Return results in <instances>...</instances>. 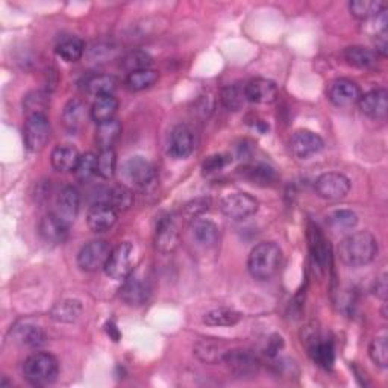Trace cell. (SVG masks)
I'll return each mask as SVG.
<instances>
[{"instance_id": "obj_41", "label": "cell", "mask_w": 388, "mask_h": 388, "mask_svg": "<svg viewBox=\"0 0 388 388\" xmlns=\"http://www.w3.org/2000/svg\"><path fill=\"white\" fill-rule=\"evenodd\" d=\"M150 65H152V57L148 52H143V50L131 52L123 60H121V67H123L128 73L150 69Z\"/></svg>"}, {"instance_id": "obj_4", "label": "cell", "mask_w": 388, "mask_h": 388, "mask_svg": "<svg viewBox=\"0 0 388 388\" xmlns=\"http://www.w3.org/2000/svg\"><path fill=\"white\" fill-rule=\"evenodd\" d=\"M121 179L128 187L148 190L158 179L157 169L153 164L143 157H131L121 164Z\"/></svg>"}, {"instance_id": "obj_12", "label": "cell", "mask_w": 388, "mask_h": 388, "mask_svg": "<svg viewBox=\"0 0 388 388\" xmlns=\"http://www.w3.org/2000/svg\"><path fill=\"white\" fill-rule=\"evenodd\" d=\"M223 362L237 378H253L260 372V360L249 350H229Z\"/></svg>"}, {"instance_id": "obj_1", "label": "cell", "mask_w": 388, "mask_h": 388, "mask_svg": "<svg viewBox=\"0 0 388 388\" xmlns=\"http://www.w3.org/2000/svg\"><path fill=\"white\" fill-rule=\"evenodd\" d=\"M378 255V241L367 231L353 232L340 243L338 257L349 267H362Z\"/></svg>"}, {"instance_id": "obj_34", "label": "cell", "mask_w": 388, "mask_h": 388, "mask_svg": "<svg viewBox=\"0 0 388 388\" xmlns=\"http://www.w3.org/2000/svg\"><path fill=\"white\" fill-rule=\"evenodd\" d=\"M243 318V314L229 308H217L205 314L204 321L208 326H234Z\"/></svg>"}, {"instance_id": "obj_27", "label": "cell", "mask_w": 388, "mask_h": 388, "mask_svg": "<svg viewBox=\"0 0 388 388\" xmlns=\"http://www.w3.org/2000/svg\"><path fill=\"white\" fill-rule=\"evenodd\" d=\"M308 241H309V250H311L313 253L314 261L320 265L321 269H325L329 261V246L325 235L321 234V231L317 226H309Z\"/></svg>"}, {"instance_id": "obj_22", "label": "cell", "mask_w": 388, "mask_h": 388, "mask_svg": "<svg viewBox=\"0 0 388 388\" xmlns=\"http://www.w3.org/2000/svg\"><path fill=\"white\" fill-rule=\"evenodd\" d=\"M308 350L311 355L313 361L323 369H331L336 362V350L331 341H321V338L316 334L311 337H306Z\"/></svg>"}, {"instance_id": "obj_45", "label": "cell", "mask_w": 388, "mask_h": 388, "mask_svg": "<svg viewBox=\"0 0 388 388\" xmlns=\"http://www.w3.org/2000/svg\"><path fill=\"white\" fill-rule=\"evenodd\" d=\"M209 206H211V199L209 197H197L194 201H190L184 205L182 216L185 220H197L202 214H205Z\"/></svg>"}, {"instance_id": "obj_6", "label": "cell", "mask_w": 388, "mask_h": 388, "mask_svg": "<svg viewBox=\"0 0 388 388\" xmlns=\"http://www.w3.org/2000/svg\"><path fill=\"white\" fill-rule=\"evenodd\" d=\"M23 138L31 152H40L50 140V123L46 114L28 116L23 128Z\"/></svg>"}, {"instance_id": "obj_40", "label": "cell", "mask_w": 388, "mask_h": 388, "mask_svg": "<svg viewBox=\"0 0 388 388\" xmlns=\"http://www.w3.org/2000/svg\"><path fill=\"white\" fill-rule=\"evenodd\" d=\"M117 170V155L114 149L101 150L97 155V174L104 179H111Z\"/></svg>"}, {"instance_id": "obj_2", "label": "cell", "mask_w": 388, "mask_h": 388, "mask_svg": "<svg viewBox=\"0 0 388 388\" xmlns=\"http://www.w3.org/2000/svg\"><path fill=\"white\" fill-rule=\"evenodd\" d=\"M282 264V250L272 241L260 243L249 255L248 269L255 279L267 281L279 272Z\"/></svg>"}, {"instance_id": "obj_25", "label": "cell", "mask_w": 388, "mask_h": 388, "mask_svg": "<svg viewBox=\"0 0 388 388\" xmlns=\"http://www.w3.org/2000/svg\"><path fill=\"white\" fill-rule=\"evenodd\" d=\"M84 306L76 299H64L50 309V317L58 323H73L81 317Z\"/></svg>"}, {"instance_id": "obj_31", "label": "cell", "mask_w": 388, "mask_h": 388, "mask_svg": "<svg viewBox=\"0 0 388 388\" xmlns=\"http://www.w3.org/2000/svg\"><path fill=\"white\" fill-rule=\"evenodd\" d=\"M85 109H87L85 105L81 101H77V99L69 101L67 105L64 106V111H62L64 126L67 128L69 131H72V132L79 131L84 126L85 118H87Z\"/></svg>"}, {"instance_id": "obj_32", "label": "cell", "mask_w": 388, "mask_h": 388, "mask_svg": "<svg viewBox=\"0 0 388 388\" xmlns=\"http://www.w3.org/2000/svg\"><path fill=\"white\" fill-rule=\"evenodd\" d=\"M345 60L357 69H372L378 62V55L362 46H350L345 50Z\"/></svg>"}, {"instance_id": "obj_20", "label": "cell", "mask_w": 388, "mask_h": 388, "mask_svg": "<svg viewBox=\"0 0 388 388\" xmlns=\"http://www.w3.org/2000/svg\"><path fill=\"white\" fill-rule=\"evenodd\" d=\"M194 149V140L192 131L184 125L176 126L169 140V155L173 160H185Z\"/></svg>"}, {"instance_id": "obj_36", "label": "cell", "mask_w": 388, "mask_h": 388, "mask_svg": "<svg viewBox=\"0 0 388 388\" xmlns=\"http://www.w3.org/2000/svg\"><path fill=\"white\" fill-rule=\"evenodd\" d=\"M349 9L355 18L369 20L384 11L385 5L382 2H375V0H353L349 4Z\"/></svg>"}, {"instance_id": "obj_28", "label": "cell", "mask_w": 388, "mask_h": 388, "mask_svg": "<svg viewBox=\"0 0 388 388\" xmlns=\"http://www.w3.org/2000/svg\"><path fill=\"white\" fill-rule=\"evenodd\" d=\"M117 109H118V101L114 96L99 97L96 99L90 109V117L96 121L97 125H101V123H105V121L114 120Z\"/></svg>"}, {"instance_id": "obj_16", "label": "cell", "mask_w": 388, "mask_h": 388, "mask_svg": "<svg viewBox=\"0 0 388 388\" xmlns=\"http://www.w3.org/2000/svg\"><path fill=\"white\" fill-rule=\"evenodd\" d=\"M69 226L64 220H61L57 214L52 213L44 216L40 221L38 234L41 240L48 245H62V243L69 237Z\"/></svg>"}, {"instance_id": "obj_29", "label": "cell", "mask_w": 388, "mask_h": 388, "mask_svg": "<svg viewBox=\"0 0 388 388\" xmlns=\"http://www.w3.org/2000/svg\"><path fill=\"white\" fill-rule=\"evenodd\" d=\"M13 337L18 345L28 346V348H38L44 345V341H46V334H44V331L41 328L28 325V323L17 325L14 328Z\"/></svg>"}, {"instance_id": "obj_7", "label": "cell", "mask_w": 388, "mask_h": 388, "mask_svg": "<svg viewBox=\"0 0 388 388\" xmlns=\"http://www.w3.org/2000/svg\"><path fill=\"white\" fill-rule=\"evenodd\" d=\"M258 201L248 193H231L220 201V209L232 220H245L258 211Z\"/></svg>"}, {"instance_id": "obj_8", "label": "cell", "mask_w": 388, "mask_h": 388, "mask_svg": "<svg viewBox=\"0 0 388 388\" xmlns=\"http://www.w3.org/2000/svg\"><path fill=\"white\" fill-rule=\"evenodd\" d=\"M111 255V248L104 240H93L77 253V265L84 272H99L105 269L108 258Z\"/></svg>"}, {"instance_id": "obj_43", "label": "cell", "mask_w": 388, "mask_h": 388, "mask_svg": "<svg viewBox=\"0 0 388 388\" xmlns=\"http://www.w3.org/2000/svg\"><path fill=\"white\" fill-rule=\"evenodd\" d=\"M245 87L240 85H229L223 92H221V104L229 111H238L241 109L243 104H245Z\"/></svg>"}, {"instance_id": "obj_37", "label": "cell", "mask_w": 388, "mask_h": 388, "mask_svg": "<svg viewBox=\"0 0 388 388\" xmlns=\"http://www.w3.org/2000/svg\"><path fill=\"white\" fill-rule=\"evenodd\" d=\"M134 204V194H132L131 188L120 185L116 188H111L108 193V205L113 206L117 213L128 211V209Z\"/></svg>"}, {"instance_id": "obj_10", "label": "cell", "mask_w": 388, "mask_h": 388, "mask_svg": "<svg viewBox=\"0 0 388 388\" xmlns=\"http://www.w3.org/2000/svg\"><path fill=\"white\" fill-rule=\"evenodd\" d=\"M325 148V141L318 134L308 129L296 131L290 140V149L299 160H308L320 153Z\"/></svg>"}, {"instance_id": "obj_42", "label": "cell", "mask_w": 388, "mask_h": 388, "mask_svg": "<svg viewBox=\"0 0 388 388\" xmlns=\"http://www.w3.org/2000/svg\"><path fill=\"white\" fill-rule=\"evenodd\" d=\"M73 173L76 174L77 179L82 181V182L92 179L94 174H97V155H94L92 152H87V153L81 155L79 162H77Z\"/></svg>"}, {"instance_id": "obj_46", "label": "cell", "mask_w": 388, "mask_h": 388, "mask_svg": "<svg viewBox=\"0 0 388 388\" xmlns=\"http://www.w3.org/2000/svg\"><path fill=\"white\" fill-rule=\"evenodd\" d=\"M49 105V101L46 94L43 93H31L26 96L25 99V109L28 111V114L32 116V114H44L46 113V108Z\"/></svg>"}, {"instance_id": "obj_18", "label": "cell", "mask_w": 388, "mask_h": 388, "mask_svg": "<svg viewBox=\"0 0 388 388\" xmlns=\"http://www.w3.org/2000/svg\"><path fill=\"white\" fill-rule=\"evenodd\" d=\"M81 206V194L74 187L67 185L64 187L57 197V208H55V214L61 220H64L67 225H72L74 218L77 217Z\"/></svg>"}, {"instance_id": "obj_9", "label": "cell", "mask_w": 388, "mask_h": 388, "mask_svg": "<svg viewBox=\"0 0 388 388\" xmlns=\"http://www.w3.org/2000/svg\"><path fill=\"white\" fill-rule=\"evenodd\" d=\"M316 192L326 201H340V199H345L349 194L350 181L343 173L328 172L317 177Z\"/></svg>"}, {"instance_id": "obj_21", "label": "cell", "mask_w": 388, "mask_h": 388, "mask_svg": "<svg viewBox=\"0 0 388 388\" xmlns=\"http://www.w3.org/2000/svg\"><path fill=\"white\" fill-rule=\"evenodd\" d=\"M228 352L225 343L214 338H202L194 345V355L205 364L223 362Z\"/></svg>"}, {"instance_id": "obj_39", "label": "cell", "mask_w": 388, "mask_h": 388, "mask_svg": "<svg viewBox=\"0 0 388 388\" xmlns=\"http://www.w3.org/2000/svg\"><path fill=\"white\" fill-rule=\"evenodd\" d=\"M241 174L246 177L248 181L253 184H260V185H269L276 179V173L269 165L264 164H257V165H250V167L241 169Z\"/></svg>"}, {"instance_id": "obj_5", "label": "cell", "mask_w": 388, "mask_h": 388, "mask_svg": "<svg viewBox=\"0 0 388 388\" xmlns=\"http://www.w3.org/2000/svg\"><path fill=\"white\" fill-rule=\"evenodd\" d=\"M135 265V248L132 243H121L111 250L105 272L111 279L125 281L129 275L134 273Z\"/></svg>"}, {"instance_id": "obj_33", "label": "cell", "mask_w": 388, "mask_h": 388, "mask_svg": "<svg viewBox=\"0 0 388 388\" xmlns=\"http://www.w3.org/2000/svg\"><path fill=\"white\" fill-rule=\"evenodd\" d=\"M58 57L67 62H77L85 53V43L77 37L64 38L57 46Z\"/></svg>"}, {"instance_id": "obj_15", "label": "cell", "mask_w": 388, "mask_h": 388, "mask_svg": "<svg viewBox=\"0 0 388 388\" xmlns=\"http://www.w3.org/2000/svg\"><path fill=\"white\" fill-rule=\"evenodd\" d=\"M278 85L270 79L257 77L245 85V97L246 101L258 105H269L278 99Z\"/></svg>"}, {"instance_id": "obj_23", "label": "cell", "mask_w": 388, "mask_h": 388, "mask_svg": "<svg viewBox=\"0 0 388 388\" xmlns=\"http://www.w3.org/2000/svg\"><path fill=\"white\" fill-rule=\"evenodd\" d=\"M190 234H192V238L196 241V245L202 248H214L220 238L217 225L213 223V221L204 220V218H197L192 221Z\"/></svg>"}, {"instance_id": "obj_47", "label": "cell", "mask_w": 388, "mask_h": 388, "mask_svg": "<svg viewBox=\"0 0 388 388\" xmlns=\"http://www.w3.org/2000/svg\"><path fill=\"white\" fill-rule=\"evenodd\" d=\"M231 162V158L228 157V155H211V157H208L205 161H204V173L205 174H211V173H216L218 170H221L223 167H226V165Z\"/></svg>"}, {"instance_id": "obj_3", "label": "cell", "mask_w": 388, "mask_h": 388, "mask_svg": "<svg viewBox=\"0 0 388 388\" xmlns=\"http://www.w3.org/2000/svg\"><path fill=\"white\" fill-rule=\"evenodd\" d=\"M25 379L35 387H46L53 384L58 378L60 364L58 360L49 352H35L29 355L23 362Z\"/></svg>"}, {"instance_id": "obj_38", "label": "cell", "mask_w": 388, "mask_h": 388, "mask_svg": "<svg viewBox=\"0 0 388 388\" xmlns=\"http://www.w3.org/2000/svg\"><path fill=\"white\" fill-rule=\"evenodd\" d=\"M328 223L334 231H350L358 223V216L350 209H336L328 217Z\"/></svg>"}, {"instance_id": "obj_24", "label": "cell", "mask_w": 388, "mask_h": 388, "mask_svg": "<svg viewBox=\"0 0 388 388\" xmlns=\"http://www.w3.org/2000/svg\"><path fill=\"white\" fill-rule=\"evenodd\" d=\"M81 153L77 152L76 148L72 144H60V146L55 148L50 155V161L55 170L69 173L74 172L77 162H79Z\"/></svg>"}, {"instance_id": "obj_26", "label": "cell", "mask_w": 388, "mask_h": 388, "mask_svg": "<svg viewBox=\"0 0 388 388\" xmlns=\"http://www.w3.org/2000/svg\"><path fill=\"white\" fill-rule=\"evenodd\" d=\"M117 79L111 74H94L88 77L85 82V92L92 97H104V96H113L117 90Z\"/></svg>"}, {"instance_id": "obj_35", "label": "cell", "mask_w": 388, "mask_h": 388, "mask_svg": "<svg viewBox=\"0 0 388 388\" xmlns=\"http://www.w3.org/2000/svg\"><path fill=\"white\" fill-rule=\"evenodd\" d=\"M158 77H160L158 72H155L152 69L131 72L126 76V85L132 92H143L146 90V88H150L152 85L157 84Z\"/></svg>"}, {"instance_id": "obj_44", "label": "cell", "mask_w": 388, "mask_h": 388, "mask_svg": "<svg viewBox=\"0 0 388 388\" xmlns=\"http://www.w3.org/2000/svg\"><path fill=\"white\" fill-rule=\"evenodd\" d=\"M369 355L372 361L381 369H385L388 365V338L387 336L376 337L369 348Z\"/></svg>"}, {"instance_id": "obj_14", "label": "cell", "mask_w": 388, "mask_h": 388, "mask_svg": "<svg viewBox=\"0 0 388 388\" xmlns=\"http://www.w3.org/2000/svg\"><path fill=\"white\" fill-rule=\"evenodd\" d=\"M150 294V287L146 278L138 273H132L123 281V287L120 290V297L123 302L131 306H140L146 304Z\"/></svg>"}, {"instance_id": "obj_48", "label": "cell", "mask_w": 388, "mask_h": 388, "mask_svg": "<svg viewBox=\"0 0 388 388\" xmlns=\"http://www.w3.org/2000/svg\"><path fill=\"white\" fill-rule=\"evenodd\" d=\"M373 294L376 297L382 299V301H385L387 299V294H388V284H387V275L384 273L382 276H379L378 279L375 281V285H373Z\"/></svg>"}, {"instance_id": "obj_19", "label": "cell", "mask_w": 388, "mask_h": 388, "mask_svg": "<svg viewBox=\"0 0 388 388\" xmlns=\"http://www.w3.org/2000/svg\"><path fill=\"white\" fill-rule=\"evenodd\" d=\"M117 223V211L108 204H93L87 216V225L93 232H106Z\"/></svg>"}, {"instance_id": "obj_30", "label": "cell", "mask_w": 388, "mask_h": 388, "mask_svg": "<svg viewBox=\"0 0 388 388\" xmlns=\"http://www.w3.org/2000/svg\"><path fill=\"white\" fill-rule=\"evenodd\" d=\"M121 134V123L118 120H109L105 123L97 125L96 129V143L101 150L113 149L116 141Z\"/></svg>"}, {"instance_id": "obj_17", "label": "cell", "mask_w": 388, "mask_h": 388, "mask_svg": "<svg viewBox=\"0 0 388 388\" xmlns=\"http://www.w3.org/2000/svg\"><path fill=\"white\" fill-rule=\"evenodd\" d=\"M360 111L373 120H384L388 113V93L384 88L372 90L361 96L358 101Z\"/></svg>"}, {"instance_id": "obj_11", "label": "cell", "mask_w": 388, "mask_h": 388, "mask_svg": "<svg viewBox=\"0 0 388 388\" xmlns=\"http://www.w3.org/2000/svg\"><path fill=\"white\" fill-rule=\"evenodd\" d=\"M361 96L362 94L360 87L350 79H345V77L331 82L328 88V99L332 105H336L338 108H349L355 104H358Z\"/></svg>"}, {"instance_id": "obj_49", "label": "cell", "mask_w": 388, "mask_h": 388, "mask_svg": "<svg viewBox=\"0 0 388 388\" xmlns=\"http://www.w3.org/2000/svg\"><path fill=\"white\" fill-rule=\"evenodd\" d=\"M282 346H284L282 338L278 337V336H275V337L270 340V346L267 348V352H269L270 355H275L276 352H279V349H281Z\"/></svg>"}, {"instance_id": "obj_13", "label": "cell", "mask_w": 388, "mask_h": 388, "mask_svg": "<svg viewBox=\"0 0 388 388\" xmlns=\"http://www.w3.org/2000/svg\"><path fill=\"white\" fill-rule=\"evenodd\" d=\"M179 241L181 232L174 217H162L155 231V248L162 253H169L179 246Z\"/></svg>"}]
</instances>
